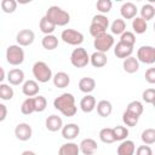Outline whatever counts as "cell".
<instances>
[{
	"mask_svg": "<svg viewBox=\"0 0 155 155\" xmlns=\"http://www.w3.org/2000/svg\"><path fill=\"white\" fill-rule=\"evenodd\" d=\"M33 98H34L35 111H36V113H42V111L46 109V107H47V101H46V98H45L44 96H40V94H38V96H35V97H33Z\"/></svg>",
	"mask_w": 155,
	"mask_h": 155,
	"instance_id": "74e56055",
	"label": "cell"
},
{
	"mask_svg": "<svg viewBox=\"0 0 155 155\" xmlns=\"http://www.w3.org/2000/svg\"><path fill=\"white\" fill-rule=\"evenodd\" d=\"M117 155H134L136 151V144L133 140L130 139H125L120 143V145L117 147Z\"/></svg>",
	"mask_w": 155,
	"mask_h": 155,
	"instance_id": "d6986e66",
	"label": "cell"
},
{
	"mask_svg": "<svg viewBox=\"0 0 155 155\" xmlns=\"http://www.w3.org/2000/svg\"><path fill=\"white\" fill-rule=\"evenodd\" d=\"M114 42H115V40H114L113 35L105 33V34H103V35H101L93 40V47L98 52L107 53L114 46Z\"/></svg>",
	"mask_w": 155,
	"mask_h": 155,
	"instance_id": "52a82bcc",
	"label": "cell"
},
{
	"mask_svg": "<svg viewBox=\"0 0 155 155\" xmlns=\"http://www.w3.org/2000/svg\"><path fill=\"white\" fill-rule=\"evenodd\" d=\"M99 139L103 142V143H107V144H110V143H114L115 142V138H114V133H113V128L110 127H104L99 131Z\"/></svg>",
	"mask_w": 155,
	"mask_h": 155,
	"instance_id": "d6a6232c",
	"label": "cell"
},
{
	"mask_svg": "<svg viewBox=\"0 0 155 155\" xmlns=\"http://www.w3.org/2000/svg\"><path fill=\"white\" fill-rule=\"evenodd\" d=\"M61 39L71 46H80L84 42V34L75 29H64L61 34Z\"/></svg>",
	"mask_w": 155,
	"mask_h": 155,
	"instance_id": "8992f818",
	"label": "cell"
},
{
	"mask_svg": "<svg viewBox=\"0 0 155 155\" xmlns=\"http://www.w3.org/2000/svg\"><path fill=\"white\" fill-rule=\"evenodd\" d=\"M94 88H96V81H94V79H92L90 76L82 78L79 81V90L86 94H90Z\"/></svg>",
	"mask_w": 155,
	"mask_h": 155,
	"instance_id": "603a6c76",
	"label": "cell"
},
{
	"mask_svg": "<svg viewBox=\"0 0 155 155\" xmlns=\"http://www.w3.org/2000/svg\"><path fill=\"white\" fill-rule=\"evenodd\" d=\"M132 52H133V46H128V45L122 44L120 41L114 47V54L117 58H121V59H125L127 57H131L132 56Z\"/></svg>",
	"mask_w": 155,
	"mask_h": 155,
	"instance_id": "e0dca14e",
	"label": "cell"
},
{
	"mask_svg": "<svg viewBox=\"0 0 155 155\" xmlns=\"http://www.w3.org/2000/svg\"><path fill=\"white\" fill-rule=\"evenodd\" d=\"M79 149L84 155H93L98 149V144L92 138H85L79 144Z\"/></svg>",
	"mask_w": 155,
	"mask_h": 155,
	"instance_id": "7c38bea8",
	"label": "cell"
},
{
	"mask_svg": "<svg viewBox=\"0 0 155 155\" xmlns=\"http://www.w3.org/2000/svg\"><path fill=\"white\" fill-rule=\"evenodd\" d=\"M90 63L94 67V68H103L107 63H108V58H107V54L103 53V52H93L91 56H90Z\"/></svg>",
	"mask_w": 155,
	"mask_h": 155,
	"instance_id": "ffe728a7",
	"label": "cell"
},
{
	"mask_svg": "<svg viewBox=\"0 0 155 155\" xmlns=\"http://www.w3.org/2000/svg\"><path fill=\"white\" fill-rule=\"evenodd\" d=\"M39 28H40V30H41L45 35H50V34H52V33L54 31L56 25H54V24H53L46 16H44V17L40 19Z\"/></svg>",
	"mask_w": 155,
	"mask_h": 155,
	"instance_id": "4316f807",
	"label": "cell"
},
{
	"mask_svg": "<svg viewBox=\"0 0 155 155\" xmlns=\"http://www.w3.org/2000/svg\"><path fill=\"white\" fill-rule=\"evenodd\" d=\"M21 155H36V154H35L34 151H30V150H24Z\"/></svg>",
	"mask_w": 155,
	"mask_h": 155,
	"instance_id": "c3c4849f",
	"label": "cell"
},
{
	"mask_svg": "<svg viewBox=\"0 0 155 155\" xmlns=\"http://www.w3.org/2000/svg\"><path fill=\"white\" fill-rule=\"evenodd\" d=\"M21 113L24 115H30L33 113H35V107H34V98H27L24 99V102L21 105Z\"/></svg>",
	"mask_w": 155,
	"mask_h": 155,
	"instance_id": "e575fe53",
	"label": "cell"
},
{
	"mask_svg": "<svg viewBox=\"0 0 155 155\" xmlns=\"http://www.w3.org/2000/svg\"><path fill=\"white\" fill-rule=\"evenodd\" d=\"M110 30L114 35H121L124 31H126V22L122 18H116L111 25H110Z\"/></svg>",
	"mask_w": 155,
	"mask_h": 155,
	"instance_id": "f546056e",
	"label": "cell"
},
{
	"mask_svg": "<svg viewBox=\"0 0 155 155\" xmlns=\"http://www.w3.org/2000/svg\"><path fill=\"white\" fill-rule=\"evenodd\" d=\"M31 134H33L31 126L27 122H21L15 128V136L18 140H22V142L29 140L31 138Z\"/></svg>",
	"mask_w": 155,
	"mask_h": 155,
	"instance_id": "30bf717a",
	"label": "cell"
},
{
	"mask_svg": "<svg viewBox=\"0 0 155 155\" xmlns=\"http://www.w3.org/2000/svg\"><path fill=\"white\" fill-rule=\"evenodd\" d=\"M96 98L92 94H86L80 101V108L84 113H91L96 109Z\"/></svg>",
	"mask_w": 155,
	"mask_h": 155,
	"instance_id": "7402d4cb",
	"label": "cell"
},
{
	"mask_svg": "<svg viewBox=\"0 0 155 155\" xmlns=\"http://www.w3.org/2000/svg\"><path fill=\"white\" fill-rule=\"evenodd\" d=\"M62 137L67 140H73L75 139L79 133H80V127L76 125V124H67V125H63L62 127Z\"/></svg>",
	"mask_w": 155,
	"mask_h": 155,
	"instance_id": "5bb4252c",
	"label": "cell"
},
{
	"mask_svg": "<svg viewBox=\"0 0 155 155\" xmlns=\"http://www.w3.org/2000/svg\"><path fill=\"white\" fill-rule=\"evenodd\" d=\"M145 80L147 82H149L150 85L155 84V68H149L145 71Z\"/></svg>",
	"mask_w": 155,
	"mask_h": 155,
	"instance_id": "f6af8a7d",
	"label": "cell"
},
{
	"mask_svg": "<svg viewBox=\"0 0 155 155\" xmlns=\"http://www.w3.org/2000/svg\"><path fill=\"white\" fill-rule=\"evenodd\" d=\"M7 117V108L5 104L0 103V122H2Z\"/></svg>",
	"mask_w": 155,
	"mask_h": 155,
	"instance_id": "bcb514c9",
	"label": "cell"
},
{
	"mask_svg": "<svg viewBox=\"0 0 155 155\" xmlns=\"http://www.w3.org/2000/svg\"><path fill=\"white\" fill-rule=\"evenodd\" d=\"M142 98L148 104H154L155 102V88H147L142 93Z\"/></svg>",
	"mask_w": 155,
	"mask_h": 155,
	"instance_id": "7bdbcfd3",
	"label": "cell"
},
{
	"mask_svg": "<svg viewBox=\"0 0 155 155\" xmlns=\"http://www.w3.org/2000/svg\"><path fill=\"white\" fill-rule=\"evenodd\" d=\"M5 78H6V74H5V70H4V68L0 65V84H2V81L5 80Z\"/></svg>",
	"mask_w": 155,
	"mask_h": 155,
	"instance_id": "7dc6e473",
	"label": "cell"
},
{
	"mask_svg": "<svg viewBox=\"0 0 155 155\" xmlns=\"http://www.w3.org/2000/svg\"><path fill=\"white\" fill-rule=\"evenodd\" d=\"M6 79L8 81V85H13V86H18L21 84H23L24 81V71L19 68H15V69H11L7 75H6Z\"/></svg>",
	"mask_w": 155,
	"mask_h": 155,
	"instance_id": "4fadbf2b",
	"label": "cell"
},
{
	"mask_svg": "<svg viewBox=\"0 0 155 155\" xmlns=\"http://www.w3.org/2000/svg\"><path fill=\"white\" fill-rule=\"evenodd\" d=\"M120 42L126 44L128 46H134V44H136V35H134V33L128 31V30L124 31L120 35Z\"/></svg>",
	"mask_w": 155,
	"mask_h": 155,
	"instance_id": "f35d334b",
	"label": "cell"
},
{
	"mask_svg": "<svg viewBox=\"0 0 155 155\" xmlns=\"http://www.w3.org/2000/svg\"><path fill=\"white\" fill-rule=\"evenodd\" d=\"M13 96H15V91L8 84H0V99L11 101Z\"/></svg>",
	"mask_w": 155,
	"mask_h": 155,
	"instance_id": "1f68e13d",
	"label": "cell"
},
{
	"mask_svg": "<svg viewBox=\"0 0 155 155\" xmlns=\"http://www.w3.org/2000/svg\"><path fill=\"white\" fill-rule=\"evenodd\" d=\"M16 40H17V45L21 47L30 46L35 40V34L30 29H22L17 33Z\"/></svg>",
	"mask_w": 155,
	"mask_h": 155,
	"instance_id": "9c48e42d",
	"label": "cell"
},
{
	"mask_svg": "<svg viewBox=\"0 0 155 155\" xmlns=\"http://www.w3.org/2000/svg\"><path fill=\"white\" fill-rule=\"evenodd\" d=\"M155 16V7L151 4H145L140 8V18L144 19L145 22L151 21Z\"/></svg>",
	"mask_w": 155,
	"mask_h": 155,
	"instance_id": "f1b7e54d",
	"label": "cell"
},
{
	"mask_svg": "<svg viewBox=\"0 0 155 155\" xmlns=\"http://www.w3.org/2000/svg\"><path fill=\"white\" fill-rule=\"evenodd\" d=\"M56 27H64L70 22V15L59 6H50L45 15Z\"/></svg>",
	"mask_w": 155,
	"mask_h": 155,
	"instance_id": "7a4b0ae2",
	"label": "cell"
},
{
	"mask_svg": "<svg viewBox=\"0 0 155 155\" xmlns=\"http://www.w3.org/2000/svg\"><path fill=\"white\" fill-rule=\"evenodd\" d=\"M1 8L5 13H13L17 8V1L16 0H2L0 2Z\"/></svg>",
	"mask_w": 155,
	"mask_h": 155,
	"instance_id": "60d3db41",
	"label": "cell"
},
{
	"mask_svg": "<svg viewBox=\"0 0 155 155\" xmlns=\"http://www.w3.org/2000/svg\"><path fill=\"white\" fill-rule=\"evenodd\" d=\"M41 45L45 50H48V51H52L54 48L58 47V38L54 36L53 34H50V35H45L41 40Z\"/></svg>",
	"mask_w": 155,
	"mask_h": 155,
	"instance_id": "484cf974",
	"label": "cell"
},
{
	"mask_svg": "<svg viewBox=\"0 0 155 155\" xmlns=\"http://www.w3.org/2000/svg\"><path fill=\"white\" fill-rule=\"evenodd\" d=\"M53 107L58 111H61L64 116L71 117L76 114L78 108L75 105V97L71 93L64 92L59 94L54 101H53Z\"/></svg>",
	"mask_w": 155,
	"mask_h": 155,
	"instance_id": "6da1fadb",
	"label": "cell"
},
{
	"mask_svg": "<svg viewBox=\"0 0 155 155\" xmlns=\"http://www.w3.org/2000/svg\"><path fill=\"white\" fill-rule=\"evenodd\" d=\"M132 29L136 34H143L147 31L148 29V24L144 19H142L140 17H134L132 19Z\"/></svg>",
	"mask_w": 155,
	"mask_h": 155,
	"instance_id": "83f0119b",
	"label": "cell"
},
{
	"mask_svg": "<svg viewBox=\"0 0 155 155\" xmlns=\"http://www.w3.org/2000/svg\"><path fill=\"white\" fill-rule=\"evenodd\" d=\"M96 108H97L98 115L102 116V117L109 116V115L111 114V111H113V105H111V103H110L109 101H107V99L99 101V102L96 104Z\"/></svg>",
	"mask_w": 155,
	"mask_h": 155,
	"instance_id": "cb8c5ba5",
	"label": "cell"
},
{
	"mask_svg": "<svg viewBox=\"0 0 155 155\" xmlns=\"http://www.w3.org/2000/svg\"><path fill=\"white\" fill-rule=\"evenodd\" d=\"M142 142L145 144V145H151L155 143V130L154 128H145L143 132H142Z\"/></svg>",
	"mask_w": 155,
	"mask_h": 155,
	"instance_id": "836d02e7",
	"label": "cell"
},
{
	"mask_svg": "<svg viewBox=\"0 0 155 155\" xmlns=\"http://www.w3.org/2000/svg\"><path fill=\"white\" fill-rule=\"evenodd\" d=\"M6 61L11 65H21L24 62V51L18 45H10L6 48Z\"/></svg>",
	"mask_w": 155,
	"mask_h": 155,
	"instance_id": "277c9868",
	"label": "cell"
},
{
	"mask_svg": "<svg viewBox=\"0 0 155 155\" xmlns=\"http://www.w3.org/2000/svg\"><path fill=\"white\" fill-rule=\"evenodd\" d=\"M122 67H124V70L128 74H133L136 71H138L139 69V62L137 61L136 57H127L124 59V63H122Z\"/></svg>",
	"mask_w": 155,
	"mask_h": 155,
	"instance_id": "d4e9b609",
	"label": "cell"
},
{
	"mask_svg": "<svg viewBox=\"0 0 155 155\" xmlns=\"http://www.w3.org/2000/svg\"><path fill=\"white\" fill-rule=\"evenodd\" d=\"M136 155H153V149L149 145H139L136 149Z\"/></svg>",
	"mask_w": 155,
	"mask_h": 155,
	"instance_id": "ee69618b",
	"label": "cell"
},
{
	"mask_svg": "<svg viewBox=\"0 0 155 155\" xmlns=\"http://www.w3.org/2000/svg\"><path fill=\"white\" fill-rule=\"evenodd\" d=\"M33 75L36 81L45 84L52 79V70L47 63L42 61H38L33 65Z\"/></svg>",
	"mask_w": 155,
	"mask_h": 155,
	"instance_id": "3957f363",
	"label": "cell"
},
{
	"mask_svg": "<svg viewBox=\"0 0 155 155\" xmlns=\"http://www.w3.org/2000/svg\"><path fill=\"white\" fill-rule=\"evenodd\" d=\"M70 63L75 68H84L90 63V54L84 47H76L70 54Z\"/></svg>",
	"mask_w": 155,
	"mask_h": 155,
	"instance_id": "5b68a950",
	"label": "cell"
},
{
	"mask_svg": "<svg viewBox=\"0 0 155 155\" xmlns=\"http://www.w3.org/2000/svg\"><path fill=\"white\" fill-rule=\"evenodd\" d=\"M113 133H114V138H115V142L116 140H125L127 137H128V128L125 127V126H115L113 128Z\"/></svg>",
	"mask_w": 155,
	"mask_h": 155,
	"instance_id": "d590c367",
	"label": "cell"
},
{
	"mask_svg": "<svg viewBox=\"0 0 155 155\" xmlns=\"http://www.w3.org/2000/svg\"><path fill=\"white\" fill-rule=\"evenodd\" d=\"M137 12H138L137 6L131 1L124 2L120 7V13L122 19H133L134 17H137Z\"/></svg>",
	"mask_w": 155,
	"mask_h": 155,
	"instance_id": "8fae6325",
	"label": "cell"
},
{
	"mask_svg": "<svg viewBox=\"0 0 155 155\" xmlns=\"http://www.w3.org/2000/svg\"><path fill=\"white\" fill-rule=\"evenodd\" d=\"M137 61L144 64H154L155 63V47L154 46H140L137 51Z\"/></svg>",
	"mask_w": 155,
	"mask_h": 155,
	"instance_id": "ba28073f",
	"label": "cell"
},
{
	"mask_svg": "<svg viewBox=\"0 0 155 155\" xmlns=\"http://www.w3.org/2000/svg\"><path fill=\"white\" fill-rule=\"evenodd\" d=\"M39 90H40L39 84H38V81H35V80H27V81L23 82L22 92H23V94L27 96L28 98L38 96Z\"/></svg>",
	"mask_w": 155,
	"mask_h": 155,
	"instance_id": "9a60e30c",
	"label": "cell"
},
{
	"mask_svg": "<svg viewBox=\"0 0 155 155\" xmlns=\"http://www.w3.org/2000/svg\"><path fill=\"white\" fill-rule=\"evenodd\" d=\"M79 153H80L79 145L73 142L64 143L58 149V155H79Z\"/></svg>",
	"mask_w": 155,
	"mask_h": 155,
	"instance_id": "44dd1931",
	"label": "cell"
},
{
	"mask_svg": "<svg viewBox=\"0 0 155 155\" xmlns=\"http://www.w3.org/2000/svg\"><path fill=\"white\" fill-rule=\"evenodd\" d=\"M138 120H139V117L138 116H136V115H133V114H131V113H128V111H124V114H122V121H124V124L126 125V126H128V127H133V126H136L137 124H138Z\"/></svg>",
	"mask_w": 155,
	"mask_h": 155,
	"instance_id": "ab89813d",
	"label": "cell"
},
{
	"mask_svg": "<svg viewBox=\"0 0 155 155\" xmlns=\"http://www.w3.org/2000/svg\"><path fill=\"white\" fill-rule=\"evenodd\" d=\"M45 126H46V128L50 132H57V131L62 130V127H63V120H62L61 116H58L56 114H52V115H50L46 119Z\"/></svg>",
	"mask_w": 155,
	"mask_h": 155,
	"instance_id": "2e32d148",
	"label": "cell"
},
{
	"mask_svg": "<svg viewBox=\"0 0 155 155\" xmlns=\"http://www.w3.org/2000/svg\"><path fill=\"white\" fill-rule=\"evenodd\" d=\"M91 23L92 24H96V25H98V27H101V28H103L105 30L109 28V18L107 16H104V15H101V13L93 16Z\"/></svg>",
	"mask_w": 155,
	"mask_h": 155,
	"instance_id": "8d00e7d4",
	"label": "cell"
},
{
	"mask_svg": "<svg viewBox=\"0 0 155 155\" xmlns=\"http://www.w3.org/2000/svg\"><path fill=\"white\" fill-rule=\"evenodd\" d=\"M143 110H144L143 104L139 101H132V102H130L127 104V108H126V111H128V113H131V114H133V115H136L138 117L143 114Z\"/></svg>",
	"mask_w": 155,
	"mask_h": 155,
	"instance_id": "4dcf8cb0",
	"label": "cell"
},
{
	"mask_svg": "<svg viewBox=\"0 0 155 155\" xmlns=\"http://www.w3.org/2000/svg\"><path fill=\"white\" fill-rule=\"evenodd\" d=\"M111 6H113V2L110 0H98L96 2V7L101 12V15L108 13L111 10Z\"/></svg>",
	"mask_w": 155,
	"mask_h": 155,
	"instance_id": "b9f144b4",
	"label": "cell"
},
{
	"mask_svg": "<svg viewBox=\"0 0 155 155\" xmlns=\"http://www.w3.org/2000/svg\"><path fill=\"white\" fill-rule=\"evenodd\" d=\"M52 81L57 88H65L70 84V76L64 71H58L52 76Z\"/></svg>",
	"mask_w": 155,
	"mask_h": 155,
	"instance_id": "ac0fdd59",
	"label": "cell"
}]
</instances>
